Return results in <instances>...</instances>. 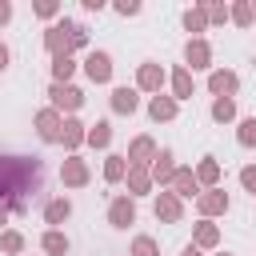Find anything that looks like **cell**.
Masks as SVG:
<instances>
[{"instance_id":"obj_1","label":"cell","mask_w":256,"mask_h":256,"mask_svg":"<svg viewBox=\"0 0 256 256\" xmlns=\"http://www.w3.org/2000/svg\"><path fill=\"white\" fill-rule=\"evenodd\" d=\"M44 188V164L36 156H0V200L12 216L32 208V196Z\"/></svg>"},{"instance_id":"obj_2","label":"cell","mask_w":256,"mask_h":256,"mask_svg":"<svg viewBox=\"0 0 256 256\" xmlns=\"http://www.w3.org/2000/svg\"><path fill=\"white\" fill-rule=\"evenodd\" d=\"M44 48H48V56H72L76 48H88V28L60 16L44 28Z\"/></svg>"},{"instance_id":"obj_3","label":"cell","mask_w":256,"mask_h":256,"mask_svg":"<svg viewBox=\"0 0 256 256\" xmlns=\"http://www.w3.org/2000/svg\"><path fill=\"white\" fill-rule=\"evenodd\" d=\"M48 108H56L60 116H76L84 108V88H76V84H52L48 88Z\"/></svg>"},{"instance_id":"obj_4","label":"cell","mask_w":256,"mask_h":256,"mask_svg":"<svg viewBox=\"0 0 256 256\" xmlns=\"http://www.w3.org/2000/svg\"><path fill=\"white\" fill-rule=\"evenodd\" d=\"M164 84H168V72L156 64V60H144L140 68H136V92H148V96H160L164 92Z\"/></svg>"},{"instance_id":"obj_5","label":"cell","mask_w":256,"mask_h":256,"mask_svg":"<svg viewBox=\"0 0 256 256\" xmlns=\"http://www.w3.org/2000/svg\"><path fill=\"white\" fill-rule=\"evenodd\" d=\"M184 68L188 72H212V44L204 40V36H188V44H184Z\"/></svg>"},{"instance_id":"obj_6","label":"cell","mask_w":256,"mask_h":256,"mask_svg":"<svg viewBox=\"0 0 256 256\" xmlns=\"http://www.w3.org/2000/svg\"><path fill=\"white\" fill-rule=\"evenodd\" d=\"M152 216H156L160 224H180V220H184V200L172 196L168 188H160L156 200H152Z\"/></svg>"},{"instance_id":"obj_7","label":"cell","mask_w":256,"mask_h":256,"mask_svg":"<svg viewBox=\"0 0 256 256\" xmlns=\"http://www.w3.org/2000/svg\"><path fill=\"white\" fill-rule=\"evenodd\" d=\"M112 52H104V48H92L88 56H84V76L92 80V84H108L112 80Z\"/></svg>"},{"instance_id":"obj_8","label":"cell","mask_w":256,"mask_h":256,"mask_svg":"<svg viewBox=\"0 0 256 256\" xmlns=\"http://www.w3.org/2000/svg\"><path fill=\"white\" fill-rule=\"evenodd\" d=\"M228 204H232V200H228L224 188H208V192L196 196V212H200V220H216V216H224Z\"/></svg>"},{"instance_id":"obj_9","label":"cell","mask_w":256,"mask_h":256,"mask_svg":"<svg viewBox=\"0 0 256 256\" xmlns=\"http://www.w3.org/2000/svg\"><path fill=\"white\" fill-rule=\"evenodd\" d=\"M84 136H88V124L84 120H76V116H64V124H60V136H56V144L68 152V156H76V148L84 144Z\"/></svg>"},{"instance_id":"obj_10","label":"cell","mask_w":256,"mask_h":256,"mask_svg":"<svg viewBox=\"0 0 256 256\" xmlns=\"http://www.w3.org/2000/svg\"><path fill=\"white\" fill-rule=\"evenodd\" d=\"M88 180H92L88 160H80V156H64V164H60V184H64V188H84Z\"/></svg>"},{"instance_id":"obj_11","label":"cell","mask_w":256,"mask_h":256,"mask_svg":"<svg viewBox=\"0 0 256 256\" xmlns=\"http://www.w3.org/2000/svg\"><path fill=\"white\" fill-rule=\"evenodd\" d=\"M108 224L112 228H128V224H136V200L128 196V192H120V196H112V204H108Z\"/></svg>"},{"instance_id":"obj_12","label":"cell","mask_w":256,"mask_h":256,"mask_svg":"<svg viewBox=\"0 0 256 256\" xmlns=\"http://www.w3.org/2000/svg\"><path fill=\"white\" fill-rule=\"evenodd\" d=\"M208 92H212V100H216V96H232V100H236L240 76H236L232 68H212V72H208Z\"/></svg>"},{"instance_id":"obj_13","label":"cell","mask_w":256,"mask_h":256,"mask_svg":"<svg viewBox=\"0 0 256 256\" xmlns=\"http://www.w3.org/2000/svg\"><path fill=\"white\" fill-rule=\"evenodd\" d=\"M60 124H64V116H60L56 108H40V112L32 116V128H36V136H40L44 144H56V136H60Z\"/></svg>"},{"instance_id":"obj_14","label":"cell","mask_w":256,"mask_h":256,"mask_svg":"<svg viewBox=\"0 0 256 256\" xmlns=\"http://www.w3.org/2000/svg\"><path fill=\"white\" fill-rule=\"evenodd\" d=\"M156 152H160V148H156V140L144 132V136H132V144H128V152H124V160H128V164H136V168H148V164L156 160Z\"/></svg>"},{"instance_id":"obj_15","label":"cell","mask_w":256,"mask_h":256,"mask_svg":"<svg viewBox=\"0 0 256 256\" xmlns=\"http://www.w3.org/2000/svg\"><path fill=\"white\" fill-rule=\"evenodd\" d=\"M168 88H172L168 96H172L176 104H180V100H192V96H196V80H192V72H188L184 64H176V68L168 72Z\"/></svg>"},{"instance_id":"obj_16","label":"cell","mask_w":256,"mask_h":256,"mask_svg":"<svg viewBox=\"0 0 256 256\" xmlns=\"http://www.w3.org/2000/svg\"><path fill=\"white\" fill-rule=\"evenodd\" d=\"M168 192H172V196H180V200H196V196H200L196 172H192V168H180V164H176V172H172V180H168Z\"/></svg>"},{"instance_id":"obj_17","label":"cell","mask_w":256,"mask_h":256,"mask_svg":"<svg viewBox=\"0 0 256 256\" xmlns=\"http://www.w3.org/2000/svg\"><path fill=\"white\" fill-rule=\"evenodd\" d=\"M172 172H176V152H172V148H160V152H156V160L148 164V176H152V184L168 188Z\"/></svg>"},{"instance_id":"obj_18","label":"cell","mask_w":256,"mask_h":256,"mask_svg":"<svg viewBox=\"0 0 256 256\" xmlns=\"http://www.w3.org/2000/svg\"><path fill=\"white\" fill-rule=\"evenodd\" d=\"M108 104H112V112H116V116H136V108H140V92H136V88H128V84H120V88H112Z\"/></svg>"},{"instance_id":"obj_19","label":"cell","mask_w":256,"mask_h":256,"mask_svg":"<svg viewBox=\"0 0 256 256\" xmlns=\"http://www.w3.org/2000/svg\"><path fill=\"white\" fill-rule=\"evenodd\" d=\"M148 116H152L156 124H172V120L180 116V104H176L172 96H164V92H160V96H148Z\"/></svg>"},{"instance_id":"obj_20","label":"cell","mask_w":256,"mask_h":256,"mask_svg":"<svg viewBox=\"0 0 256 256\" xmlns=\"http://www.w3.org/2000/svg\"><path fill=\"white\" fill-rule=\"evenodd\" d=\"M196 172V184H200V192H208V188H220V160L216 156H200V164L192 168Z\"/></svg>"},{"instance_id":"obj_21","label":"cell","mask_w":256,"mask_h":256,"mask_svg":"<svg viewBox=\"0 0 256 256\" xmlns=\"http://www.w3.org/2000/svg\"><path fill=\"white\" fill-rule=\"evenodd\" d=\"M40 248H44V256H68L72 240H68L64 228H44L40 232Z\"/></svg>"},{"instance_id":"obj_22","label":"cell","mask_w":256,"mask_h":256,"mask_svg":"<svg viewBox=\"0 0 256 256\" xmlns=\"http://www.w3.org/2000/svg\"><path fill=\"white\" fill-rule=\"evenodd\" d=\"M192 244H196L200 252H212V248L220 244V228H216L212 220H196V224H192Z\"/></svg>"},{"instance_id":"obj_23","label":"cell","mask_w":256,"mask_h":256,"mask_svg":"<svg viewBox=\"0 0 256 256\" xmlns=\"http://www.w3.org/2000/svg\"><path fill=\"white\" fill-rule=\"evenodd\" d=\"M124 184H128V196L136 200V196H148L156 184H152V176H148V168H136V164H128V176H124Z\"/></svg>"},{"instance_id":"obj_24","label":"cell","mask_w":256,"mask_h":256,"mask_svg":"<svg viewBox=\"0 0 256 256\" xmlns=\"http://www.w3.org/2000/svg\"><path fill=\"white\" fill-rule=\"evenodd\" d=\"M68 216H72V200H68V196H56V200L44 204V224H48V228H60Z\"/></svg>"},{"instance_id":"obj_25","label":"cell","mask_w":256,"mask_h":256,"mask_svg":"<svg viewBox=\"0 0 256 256\" xmlns=\"http://www.w3.org/2000/svg\"><path fill=\"white\" fill-rule=\"evenodd\" d=\"M124 176H128V160L120 152H108L104 156V184H124Z\"/></svg>"},{"instance_id":"obj_26","label":"cell","mask_w":256,"mask_h":256,"mask_svg":"<svg viewBox=\"0 0 256 256\" xmlns=\"http://www.w3.org/2000/svg\"><path fill=\"white\" fill-rule=\"evenodd\" d=\"M184 32H192V40L200 36V32H208V16H204V4H192V8H184Z\"/></svg>"},{"instance_id":"obj_27","label":"cell","mask_w":256,"mask_h":256,"mask_svg":"<svg viewBox=\"0 0 256 256\" xmlns=\"http://www.w3.org/2000/svg\"><path fill=\"white\" fill-rule=\"evenodd\" d=\"M84 144L104 152V148L112 144V124H108V120H96V124H88V136H84Z\"/></svg>"},{"instance_id":"obj_28","label":"cell","mask_w":256,"mask_h":256,"mask_svg":"<svg viewBox=\"0 0 256 256\" xmlns=\"http://www.w3.org/2000/svg\"><path fill=\"white\" fill-rule=\"evenodd\" d=\"M228 20H232L236 28H252V20H256L252 0H236V4H228Z\"/></svg>"},{"instance_id":"obj_29","label":"cell","mask_w":256,"mask_h":256,"mask_svg":"<svg viewBox=\"0 0 256 256\" xmlns=\"http://www.w3.org/2000/svg\"><path fill=\"white\" fill-rule=\"evenodd\" d=\"M76 60L72 56H52V84H72V76H76Z\"/></svg>"},{"instance_id":"obj_30","label":"cell","mask_w":256,"mask_h":256,"mask_svg":"<svg viewBox=\"0 0 256 256\" xmlns=\"http://www.w3.org/2000/svg\"><path fill=\"white\" fill-rule=\"evenodd\" d=\"M208 116H212L216 124H232V120H236V100H232V96H216L212 108H208Z\"/></svg>"},{"instance_id":"obj_31","label":"cell","mask_w":256,"mask_h":256,"mask_svg":"<svg viewBox=\"0 0 256 256\" xmlns=\"http://www.w3.org/2000/svg\"><path fill=\"white\" fill-rule=\"evenodd\" d=\"M24 244H28V240H24L16 228H4V232H0V252H4V256H20Z\"/></svg>"},{"instance_id":"obj_32","label":"cell","mask_w":256,"mask_h":256,"mask_svg":"<svg viewBox=\"0 0 256 256\" xmlns=\"http://www.w3.org/2000/svg\"><path fill=\"white\" fill-rule=\"evenodd\" d=\"M236 140H240V148H256V116H244L236 124Z\"/></svg>"},{"instance_id":"obj_33","label":"cell","mask_w":256,"mask_h":256,"mask_svg":"<svg viewBox=\"0 0 256 256\" xmlns=\"http://www.w3.org/2000/svg\"><path fill=\"white\" fill-rule=\"evenodd\" d=\"M128 256H160V244H156V236H136L132 240V248H128Z\"/></svg>"},{"instance_id":"obj_34","label":"cell","mask_w":256,"mask_h":256,"mask_svg":"<svg viewBox=\"0 0 256 256\" xmlns=\"http://www.w3.org/2000/svg\"><path fill=\"white\" fill-rule=\"evenodd\" d=\"M32 12H36L40 20H60V4H56V0H36Z\"/></svg>"},{"instance_id":"obj_35","label":"cell","mask_w":256,"mask_h":256,"mask_svg":"<svg viewBox=\"0 0 256 256\" xmlns=\"http://www.w3.org/2000/svg\"><path fill=\"white\" fill-rule=\"evenodd\" d=\"M204 16H208V28L212 24H228V4H208L204 0Z\"/></svg>"},{"instance_id":"obj_36","label":"cell","mask_w":256,"mask_h":256,"mask_svg":"<svg viewBox=\"0 0 256 256\" xmlns=\"http://www.w3.org/2000/svg\"><path fill=\"white\" fill-rule=\"evenodd\" d=\"M240 188L256 196V164H244V168H240Z\"/></svg>"},{"instance_id":"obj_37","label":"cell","mask_w":256,"mask_h":256,"mask_svg":"<svg viewBox=\"0 0 256 256\" xmlns=\"http://www.w3.org/2000/svg\"><path fill=\"white\" fill-rule=\"evenodd\" d=\"M112 8H116V16H140L144 4H140V0H116Z\"/></svg>"},{"instance_id":"obj_38","label":"cell","mask_w":256,"mask_h":256,"mask_svg":"<svg viewBox=\"0 0 256 256\" xmlns=\"http://www.w3.org/2000/svg\"><path fill=\"white\" fill-rule=\"evenodd\" d=\"M12 20V0H0V28Z\"/></svg>"},{"instance_id":"obj_39","label":"cell","mask_w":256,"mask_h":256,"mask_svg":"<svg viewBox=\"0 0 256 256\" xmlns=\"http://www.w3.org/2000/svg\"><path fill=\"white\" fill-rule=\"evenodd\" d=\"M8 60H12V52H8V44L0 40V72H8Z\"/></svg>"},{"instance_id":"obj_40","label":"cell","mask_w":256,"mask_h":256,"mask_svg":"<svg viewBox=\"0 0 256 256\" xmlns=\"http://www.w3.org/2000/svg\"><path fill=\"white\" fill-rule=\"evenodd\" d=\"M84 12H104V0H84Z\"/></svg>"},{"instance_id":"obj_41","label":"cell","mask_w":256,"mask_h":256,"mask_svg":"<svg viewBox=\"0 0 256 256\" xmlns=\"http://www.w3.org/2000/svg\"><path fill=\"white\" fill-rule=\"evenodd\" d=\"M8 216H12V212H8V204H4V200H0V228H4V224H8Z\"/></svg>"},{"instance_id":"obj_42","label":"cell","mask_w":256,"mask_h":256,"mask_svg":"<svg viewBox=\"0 0 256 256\" xmlns=\"http://www.w3.org/2000/svg\"><path fill=\"white\" fill-rule=\"evenodd\" d=\"M180 256H204V252H200V248H196V244H188V248H184V252H180Z\"/></svg>"},{"instance_id":"obj_43","label":"cell","mask_w":256,"mask_h":256,"mask_svg":"<svg viewBox=\"0 0 256 256\" xmlns=\"http://www.w3.org/2000/svg\"><path fill=\"white\" fill-rule=\"evenodd\" d=\"M216 256H232V252H216Z\"/></svg>"}]
</instances>
